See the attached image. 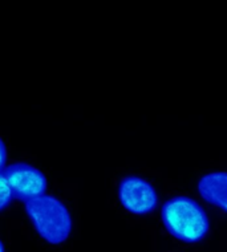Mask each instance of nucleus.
<instances>
[{
  "label": "nucleus",
  "mask_w": 227,
  "mask_h": 252,
  "mask_svg": "<svg viewBox=\"0 0 227 252\" xmlns=\"http://www.w3.org/2000/svg\"><path fill=\"white\" fill-rule=\"evenodd\" d=\"M163 226L174 238L185 243H196L210 230L209 218L199 203L189 196H174L162 206Z\"/></svg>",
  "instance_id": "1"
},
{
  "label": "nucleus",
  "mask_w": 227,
  "mask_h": 252,
  "mask_svg": "<svg viewBox=\"0 0 227 252\" xmlns=\"http://www.w3.org/2000/svg\"><path fill=\"white\" fill-rule=\"evenodd\" d=\"M26 213L45 242L62 244L72 232V218L69 210L56 196L44 194L24 202Z\"/></svg>",
  "instance_id": "2"
},
{
  "label": "nucleus",
  "mask_w": 227,
  "mask_h": 252,
  "mask_svg": "<svg viewBox=\"0 0 227 252\" xmlns=\"http://www.w3.org/2000/svg\"><path fill=\"white\" fill-rule=\"evenodd\" d=\"M11 195L15 199L27 200L41 196L47 191V178L43 171L28 163H13L1 171Z\"/></svg>",
  "instance_id": "3"
},
{
  "label": "nucleus",
  "mask_w": 227,
  "mask_h": 252,
  "mask_svg": "<svg viewBox=\"0 0 227 252\" xmlns=\"http://www.w3.org/2000/svg\"><path fill=\"white\" fill-rule=\"evenodd\" d=\"M118 199L127 211L135 215L152 213L158 204V195L152 183L137 175H128L118 185Z\"/></svg>",
  "instance_id": "4"
},
{
  "label": "nucleus",
  "mask_w": 227,
  "mask_h": 252,
  "mask_svg": "<svg viewBox=\"0 0 227 252\" xmlns=\"http://www.w3.org/2000/svg\"><path fill=\"white\" fill-rule=\"evenodd\" d=\"M198 192L207 203L217 206L227 213V173L214 171L201 177Z\"/></svg>",
  "instance_id": "5"
},
{
  "label": "nucleus",
  "mask_w": 227,
  "mask_h": 252,
  "mask_svg": "<svg viewBox=\"0 0 227 252\" xmlns=\"http://www.w3.org/2000/svg\"><path fill=\"white\" fill-rule=\"evenodd\" d=\"M12 195H11V192L8 190V186H7V183H5L4 178H3V175L0 173V211L1 210H4L9 203H11V200H12Z\"/></svg>",
  "instance_id": "6"
},
{
  "label": "nucleus",
  "mask_w": 227,
  "mask_h": 252,
  "mask_svg": "<svg viewBox=\"0 0 227 252\" xmlns=\"http://www.w3.org/2000/svg\"><path fill=\"white\" fill-rule=\"evenodd\" d=\"M5 161H7V150H5V145L3 139L0 138V173L4 170Z\"/></svg>",
  "instance_id": "7"
},
{
  "label": "nucleus",
  "mask_w": 227,
  "mask_h": 252,
  "mask_svg": "<svg viewBox=\"0 0 227 252\" xmlns=\"http://www.w3.org/2000/svg\"><path fill=\"white\" fill-rule=\"evenodd\" d=\"M0 252H4V244L0 240Z\"/></svg>",
  "instance_id": "8"
}]
</instances>
